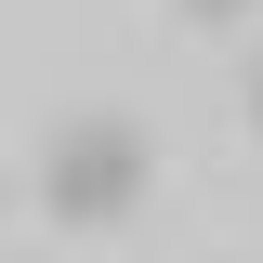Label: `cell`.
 I'll list each match as a JSON object with an SVG mask.
<instances>
[{"label": "cell", "instance_id": "1", "mask_svg": "<svg viewBox=\"0 0 263 263\" xmlns=\"http://www.w3.org/2000/svg\"><path fill=\"white\" fill-rule=\"evenodd\" d=\"M145 184H158V158H145L132 119H66L53 145H40V197H53V224H132Z\"/></svg>", "mask_w": 263, "mask_h": 263}, {"label": "cell", "instance_id": "2", "mask_svg": "<svg viewBox=\"0 0 263 263\" xmlns=\"http://www.w3.org/2000/svg\"><path fill=\"white\" fill-rule=\"evenodd\" d=\"M184 13H197V27H237V13H263V0H184Z\"/></svg>", "mask_w": 263, "mask_h": 263}, {"label": "cell", "instance_id": "3", "mask_svg": "<svg viewBox=\"0 0 263 263\" xmlns=\"http://www.w3.org/2000/svg\"><path fill=\"white\" fill-rule=\"evenodd\" d=\"M250 132H263V66H250Z\"/></svg>", "mask_w": 263, "mask_h": 263}]
</instances>
